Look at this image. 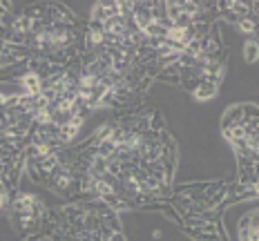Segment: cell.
<instances>
[{
    "label": "cell",
    "instance_id": "cell-2",
    "mask_svg": "<svg viewBox=\"0 0 259 241\" xmlns=\"http://www.w3.org/2000/svg\"><path fill=\"white\" fill-rule=\"evenodd\" d=\"M88 25L61 3L16 5L9 25L12 50L45 76L65 72L83 56Z\"/></svg>",
    "mask_w": 259,
    "mask_h": 241
},
{
    "label": "cell",
    "instance_id": "cell-12",
    "mask_svg": "<svg viewBox=\"0 0 259 241\" xmlns=\"http://www.w3.org/2000/svg\"><path fill=\"white\" fill-rule=\"evenodd\" d=\"M237 237L239 241H259V210L250 208L239 221L237 228Z\"/></svg>",
    "mask_w": 259,
    "mask_h": 241
},
{
    "label": "cell",
    "instance_id": "cell-9",
    "mask_svg": "<svg viewBox=\"0 0 259 241\" xmlns=\"http://www.w3.org/2000/svg\"><path fill=\"white\" fill-rule=\"evenodd\" d=\"M25 143L0 136V212L18 190L20 174L25 172Z\"/></svg>",
    "mask_w": 259,
    "mask_h": 241
},
{
    "label": "cell",
    "instance_id": "cell-6",
    "mask_svg": "<svg viewBox=\"0 0 259 241\" xmlns=\"http://www.w3.org/2000/svg\"><path fill=\"white\" fill-rule=\"evenodd\" d=\"M40 232L52 241H127L118 212L101 201H69L50 208Z\"/></svg>",
    "mask_w": 259,
    "mask_h": 241
},
{
    "label": "cell",
    "instance_id": "cell-1",
    "mask_svg": "<svg viewBox=\"0 0 259 241\" xmlns=\"http://www.w3.org/2000/svg\"><path fill=\"white\" fill-rule=\"evenodd\" d=\"M179 148L156 107L114 114L88 141L25 154L34 183L67 201H101L112 210H159L175 190Z\"/></svg>",
    "mask_w": 259,
    "mask_h": 241
},
{
    "label": "cell",
    "instance_id": "cell-13",
    "mask_svg": "<svg viewBox=\"0 0 259 241\" xmlns=\"http://www.w3.org/2000/svg\"><path fill=\"white\" fill-rule=\"evenodd\" d=\"M244 58L248 63H257L259 58V47H257V38L252 36V38H248L244 42Z\"/></svg>",
    "mask_w": 259,
    "mask_h": 241
},
{
    "label": "cell",
    "instance_id": "cell-8",
    "mask_svg": "<svg viewBox=\"0 0 259 241\" xmlns=\"http://www.w3.org/2000/svg\"><path fill=\"white\" fill-rule=\"evenodd\" d=\"M5 214H7V221L14 232L23 234V237H31V234H38L45 228L50 206L36 192L16 190L7 208H5Z\"/></svg>",
    "mask_w": 259,
    "mask_h": 241
},
{
    "label": "cell",
    "instance_id": "cell-10",
    "mask_svg": "<svg viewBox=\"0 0 259 241\" xmlns=\"http://www.w3.org/2000/svg\"><path fill=\"white\" fill-rule=\"evenodd\" d=\"M217 16L219 20L235 25L241 34L255 36L257 34V3H237V0H221L217 3Z\"/></svg>",
    "mask_w": 259,
    "mask_h": 241
},
{
    "label": "cell",
    "instance_id": "cell-14",
    "mask_svg": "<svg viewBox=\"0 0 259 241\" xmlns=\"http://www.w3.org/2000/svg\"><path fill=\"white\" fill-rule=\"evenodd\" d=\"M23 241H52V239L45 232H38V234H31V237H25Z\"/></svg>",
    "mask_w": 259,
    "mask_h": 241
},
{
    "label": "cell",
    "instance_id": "cell-4",
    "mask_svg": "<svg viewBox=\"0 0 259 241\" xmlns=\"http://www.w3.org/2000/svg\"><path fill=\"white\" fill-rule=\"evenodd\" d=\"M88 116L92 114L80 103L69 69L47 76L42 80V92L25 154H47L72 146Z\"/></svg>",
    "mask_w": 259,
    "mask_h": 241
},
{
    "label": "cell",
    "instance_id": "cell-3",
    "mask_svg": "<svg viewBox=\"0 0 259 241\" xmlns=\"http://www.w3.org/2000/svg\"><path fill=\"white\" fill-rule=\"evenodd\" d=\"M252 199L235 181H199L175 185L170 199L159 208L194 241H230L221 217L226 208Z\"/></svg>",
    "mask_w": 259,
    "mask_h": 241
},
{
    "label": "cell",
    "instance_id": "cell-11",
    "mask_svg": "<svg viewBox=\"0 0 259 241\" xmlns=\"http://www.w3.org/2000/svg\"><path fill=\"white\" fill-rule=\"evenodd\" d=\"M14 7H16V3L0 0V72L7 69V67H14V65L25 63L23 58L12 50V45H9V25H12Z\"/></svg>",
    "mask_w": 259,
    "mask_h": 241
},
{
    "label": "cell",
    "instance_id": "cell-5",
    "mask_svg": "<svg viewBox=\"0 0 259 241\" xmlns=\"http://www.w3.org/2000/svg\"><path fill=\"white\" fill-rule=\"evenodd\" d=\"M47 76L29 63L7 67L0 72V136L27 146L34 114Z\"/></svg>",
    "mask_w": 259,
    "mask_h": 241
},
{
    "label": "cell",
    "instance_id": "cell-7",
    "mask_svg": "<svg viewBox=\"0 0 259 241\" xmlns=\"http://www.w3.org/2000/svg\"><path fill=\"white\" fill-rule=\"evenodd\" d=\"M259 110L257 103H235L221 116V134L233 148L237 159L235 185L257 197V161H259Z\"/></svg>",
    "mask_w": 259,
    "mask_h": 241
}]
</instances>
